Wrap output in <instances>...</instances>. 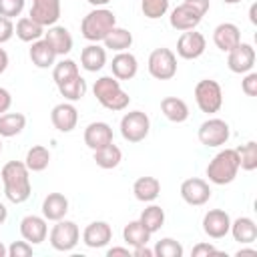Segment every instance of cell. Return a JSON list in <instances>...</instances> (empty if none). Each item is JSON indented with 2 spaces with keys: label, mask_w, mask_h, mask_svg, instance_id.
<instances>
[{
  "label": "cell",
  "mask_w": 257,
  "mask_h": 257,
  "mask_svg": "<svg viewBox=\"0 0 257 257\" xmlns=\"http://www.w3.org/2000/svg\"><path fill=\"white\" fill-rule=\"evenodd\" d=\"M76 118H78L76 108H74L72 104H66V102L56 104V106L52 108V112H50L52 124H54L58 131H62V133L72 131V128L76 126Z\"/></svg>",
  "instance_id": "obj_18"
},
{
  "label": "cell",
  "mask_w": 257,
  "mask_h": 257,
  "mask_svg": "<svg viewBox=\"0 0 257 257\" xmlns=\"http://www.w3.org/2000/svg\"><path fill=\"white\" fill-rule=\"evenodd\" d=\"M249 20L253 24H257V4H251V8H249Z\"/></svg>",
  "instance_id": "obj_51"
},
{
  "label": "cell",
  "mask_w": 257,
  "mask_h": 257,
  "mask_svg": "<svg viewBox=\"0 0 257 257\" xmlns=\"http://www.w3.org/2000/svg\"><path fill=\"white\" fill-rule=\"evenodd\" d=\"M58 90H60V94H62L64 98H68V100H78V98L84 96V92H86V82H84V78L78 74L76 78H72V80H68V82H64V84H58Z\"/></svg>",
  "instance_id": "obj_37"
},
{
  "label": "cell",
  "mask_w": 257,
  "mask_h": 257,
  "mask_svg": "<svg viewBox=\"0 0 257 257\" xmlns=\"http://www.w3.org/2000/svg\"><path fill=\"white\" fill-rule=\"evenodd\" d=\"M76 76H78V66H76L74 60H62L52 70V78H54L56 84H64V82H68Z\"/></svg>",
  "instance_id": "obj_36"
},
{
  "label": "cell",
  "mask_w": 257,
  "mask_h": 257,
  "mask_svg": "<svg viewBox=\"0 0 257 257\" xmlns=\"http://www.w3.org/2000/svg\"><path fill=\"white\" fill-rule=\"evenodd\" d=\"M114 14L106 8H96L92 12H88L84 18H82V24H80V30H82V36L86 40H92V42H98V40H104V36L114 28Z\"/></svg>",
  "instance_id": "obj_4"
},
{
  "label": "cell",
  "mask_w": 257,
  "mask_h": 257,
  "mask_svg": "<svg viewBox=\"0 0 257 257\" xmlns=\"http://www.w3.org/2000/svg\"><path fill=\"white\" fill-rule=\"evenodd\" d=\"M203 255H217V257H223L225 253H221V251H217L213 245H209V243H199V245H195L193 247V257H203Z\"/></svg>",
  "instance_id": "obj_43"
},
{
  "label": "cell",
  "mask_w": 257,
  "mask_h": 257,
  "mask_svg": "<svg viewBox=\"0 0 257 257\" xmlns=\"http://www.w3.org/2000/svg\"><path fill=\"white\" fill-rule=\"evenodd\" d=\"M203 50H205V36L201 34V32H183L181 36H179V42H177V52H179V56L181 58H187V60H191V58H197V56H201L203 54Z\"/></svg>",
  "instance_id": "obj_12"
},
{
  "label": "cell",
  "mask_w": 257,
  "mask_h": 257,
  "mask_svg": "<svg viewBox=\"0 0 257 257\" xmlns=\"http://www.w3.org/2000/svg\"><path fill=\"white\" fill-rule=\"evenodd\" d=\"M201 18L203 16L195 8H191L189 4L183 2L181 6H177L171 12V26L177 28V30H193L201 22Z\"/></svg>",
  "instance_id": "obj_15"
},
{
  "label": "cell",
  "mask_w": 257,
  "mask_h": 257,
  "mask_svg": "<svg viewBox=\"0 0 257 257\" xmlns=\"http://www.w3.org/2000/svg\"><path fill=\"white\" fill-rule=\"evenodd\" d=\"M149 72L159 80H169L177 72V58L169 48H155L149 56Z\"/></svg>",
  "instance_id": "obj_6"
},
{
  "label": "cell",
  "mask_w": 257,
  "mask_h": 257,
  "mask_svg": "<svg viewBox=\"0 0 257 257\" xmlns=\"http://www.w3.org/2000/svg\"><path fill=\"white\" fill-rule=\"evenodd\" d=\"M56 52L50 48V44L46 40H36L30 48V58L38 68H48L54 62Z\"/></svg>",
  "instance_id": "obj_27"
},
{
  "label": "cell",
  "mask_w": 257,
  "mask_h": 257,
  "mask_svg": "<svg viewBox=\"0 0 257 257\" xmlns=\"http://www.w3.org/2000/svg\"><path fill=\"white\" fill-rule=\"evenodd\" d=\"M84 143L96 151L108 143H112V131L106 122H90L86 128H84Z\"/></svg>",
  "instance_id": "obj_17"
},
{
  "label": "cell",
  "mask_w": 257,
  "mask_h": 257,
  "mask_svg": "<svg viewBox=\"0 0 257 257\" xmlns=\"http://www.w3.org/2000/svg\"><path fill=\"white\" fill-rule=\"evenodd\" d=\"M44 34L42 26L38 22H34L30 16H24L16 22V36L24 42H32V40H38L40 36Z\"/></svg>",
  "instance_id": "obj_32"
},
{
  "label": "cell",
  "mask_w": 257,
  "mask_h": 257,
  "mask_svg": "<svg viewBox=\"0 0 257 257\" xmlns=\"http://www.w3.org/2000/svg\"><path fill=\"white\" fill-rule=\"evenodd\" d=\"M60 16V2L58 0H32L30 18L40 26H50Z\"/></svg>",
  "instance_id": "obj_10"
},
{
  "label": "cell",
  "mask_w": 257,
  "mask_h": 257,
  "mask_svg": "<svg viewBox=\"0 0 257 257\" xmlns=\"http://www.w3.org/2000/svg\"><path fill=\"white\" fill-rule=\"evenodd\" d=\"M227 64L233 72H247L253 68L255 64V50L251 44H245V42H239L233 50H229V58H227Z\"/></svg>",
  "instance_id": "obj_11"
},
{
  "label": "cell",
  "mask_w": 257,
  "mask_h": 257,
  "mask_svg": "<svg viewBox=\"0 0 257 257\" xmlns=\"http://www.w3.org/2000/svg\"><path fill=\"white\" fill-rule=\"evenodd\" d=\"M92 6H102V4H106V2H110V0H88Z\"/></svg>",
  "instance_id": "obj_54"
},
{
  "label": "cell",
  "mask_w": 257,
  "mask_h": 257,
  "mask_svg": "<svg viewBox=\"0 0 257 257\" xmlns=\"http://www.w3.org/2000/svg\"><path fill=\"white\" fill-rule=\"evenodd\" d=\"M195 98H197V104L203 112H217L221 108V102H223L219 82L211 80V78L199 80L195 86Z\"/></svg>",
  "instance_id": "obj_5"
},
{
  "label": "cell",
  "mask_w": 257,
  "mask_h": 257,
  "mask_svg": "<svg viewBox=\"0 0 257 257\" xmlns=\"http://www.w3.org/2000/svg\"><path fill=\"white\" fill-rule=\"evenodd\" d=\"M181 197H183L189 205H203V203L209 201L211 189H209V185H207L203 179L193 177V179L183 181V185H181Z\"/></svg>",
  "instance_id": "obj_13"
},
{
  "label": "cell",
  "mask_w": 257,
  "mask_h": 257,
  "mask_svg": "<svg viewBox=\"0 0 257 257\" xmlns=\"http://www.w3.org/2000/svg\"><path fill=\"white\" fill-rule=\"evenodd\" d=\"M4 255H6V249H4V245L0 243V257H4Z\"/></svg>",
  "instance_id": "obj_55"
},
{
  "label": "cell",
  "mask_w": 257,
  "mask_h": 257,
  "mask_svg": "<svg viewBox=\"0 0 257 257\" xmlns=\"http://www.w3.org/2000/svg\"><path fill=\"white\" fill-rule=\"evenodd\" d=\"M78 241V227L72 221H58L50 231V245L58 251H68Z\"/></svg>",
  "instance_id": "obj_9"
},
{
  "label": "cell",
  "mask_w": 257,
  "mask_h": 257,
  "mask_svg": "<svg viewBox=\"0 0 257 257\" xmlns=\"http://www.w3.org/2000/svg\"><path fill=\"white\" fill-rule=\"evenodd\" d=\"M10 102H12L10 92L6 88H0V112H6L10 108Z\"/></svg>",
  "instance_id": "obj_47"
},
{
  "label": "cell",
  "mask_w": 257,
  "mask_h": 257,
  "mask_svg": "<svg viewBox=\"0 0 257 257\" xmlns=\"http://www.w3.org/2000/svg\"><path fill=\"white\" fill-rule=\"evenodd\" d=\"M6 215H8V213H6V207L0 203V223H4V221H6Z\"/></svg>",
  "instance_id": "obj_53"
},
{
  "label": "cell",
  "mask_w": 257,
  "mask_h": 257,
  "mask_svg": "<svg viewBox=\"0 0 257 257\" xmlns=\"http://www.w3.org/2000/svg\"><path fill=\"white\" fill-rule=\"evenodd\" d=\"M239 155V167L245 171H253L257 167V143L249 141L247 145L235 149Z\"/></svg>",
  "instance_id": "obj_38"
},
{
  "label": "cell",
  "mask_w": 257,
  "mask_h": 257,
  "mask_svg": "<svg viewBox=\"0 0 257 257\" xmlns=\"http://www.w3.org/2000/svg\"><path fill=\"white\" fill-rule=\"evenodd\" d=\"M237 257H257V251H253V249H241L237 253Z\"/></svg>",
  "instance_id": "obj_52"
},
{
  "label": "cell",
  "mask_w": 257,
  "mask_h": 257,
  "mask_svg": "<svg viewBox=\"0 0 257 257\" xmlns=\"http://www.w3.org/2000/svg\"><path fill=\"white\" fill-rule=\"evenodd\" d=\"M48 161H50L48 149L42 147V145H36V147H32V149L26 153V163H24V165H26L30 171H44V169L48 167Z\"/></svg>",
  "instance_id": "obj_33"
},
{
  "label": "cell",
  "mask_w": 257,
  "mask_h": 257,
  "mask_svg": "<svg viewBox=\"0 0 257 257\" xmlns=\"http://www.w3.org/2000/svg\"><path fill=\"white\" fill-rule=\"evenodd\" d=\"M20 233L26 241L30 243H40L44 241L46 237V223L42 217H36V215H28L20 221Z\"/></svg>",
  "instance_id": "obj_19"
},
{
  "label": "cell",
  "mask_w": 257,
  "mask_h": 257,
  "mask_svg": "<svg viewBox=\"0 0 257 257\" xmlns=\"http://www.w3.org/2000/svg\"><path fill=\"white\" fill-rule=\"evenodd\" d=\"M108 257H128L131 253H128V249H122V247H114V249H108V253H106Z\"/></svg>",
  "instance_id": "obj_49"
},
{
  "label": "cell",
  "mask_w": 257,
  "mask_h": 257,
  "mask_svg": "<svg viewBox=\"0 0 257 257\" xmlns=\"http://www.w3.org/2000/svg\"><path fill=\"white\" fill-rule=\"evenodd\" d=\"M80 62H82V66H84L86 70L96 72V70H100V68L104 66V62H106V52H104V48H100L98 44H90V46L82 48V52H80Z\"/></svg>",
  "instance_id": "obj_26"
},
{
  "label": "cell",
  "mask_w": 257,
  "mask_h": 257,
  "mask_svg": "<svg viewBox=\"0 0 257 257\" xmlns=\"http://www.w3.org/2000/svg\"><path fill=\"white\" fill-rule=\"evenodd\" d=\"M203 229H205V233H207L209 237L221 239V237H225V235L229 233V229H231V219H229V215H227L225 211L213 209V211H209V213L205 215V219H203Z\"/></svg>",
  "instance_id": "obj_14"
},
{
  "label": "cell",
  "mask_w": 257,
  "mask_h": 257,
  "mask_svg": "<svg viewBox=\"0 0 257 257\" xmlns=\"http://www.w3.org/2000/svg\"><path fill=\"white\" fill-rule=\"evenodd\" d=\"M6 66H8V54L4 48H0V74L6 70Z\"/></svg>",
  "instance_id": "obj_50"
},
{
  "label": "cell",
  "mask_w": 257,
  "mask_h": 257,
  "mask_svg": "<svg viewBox=\"0 0 257 257\" xmlns=\"http://www.w3.org/2000/svg\"><path fill=\"white\" fill-rule=\"evenodd\" d=\"M231 231H233L235 241H239V243H251L257 239V227L249 217H239L231 225Z\"/></svg>",
  "instance_id": "obj_29"
},
{
  "label": "cell",
  "mask_w": 257,
  "mask_h": 257,
  "mask_svg": "<svg viewBox=\"0 0 257 257\" xmlns=\"http://www.w3.org/2000/svg\"><path fill=\"white\" fill-rule=\"evenodd\" d=\"M141 8L147 18H161L169 8V0H143Z\"/></svg>",
  "instance_id": "obj_40"
},
{
  "label": "cell",
  "mask_w": 257,
  "mask_h": 257,
  "mask_svg": "<svg viewBox=\"0 0 257 257\" xmlns=\"http://www.w3.org/2000/svg\"><path fill=\"white\" fill-rule=\"evenodd\" d=\"M8 253H10V257H30L32 255V247L28 243H24V241H14L10 245V249H8Z\"/></svg>",
  "instance_id": "obj_42"
},
{
  "label": "cell",
  "mask_w": 257,
  "mask_h": 257,
  "mask_svg": "<svg viewBox=\"0 0 257 257\" xmlns=\"http://www.w3.org/2000/svg\"><path fill=\"white\" fill-rule=\"evenodd\" d=\"M131 42H133V34H131L128 30H124V28H116V26L104 36V44H106V48H112V50H124V48L131 46Z\"/></svg>",
  "instance_id": "obj_34"
},
{
  "label": "cell",
  "mask_w": 257,
  "mask_h": 257,
  "mask_svg": "<svg viewBox=\"0 0 257 257\" xmlns=\"http://www.w3.org/2000/svg\"><path fill=\"white\" fill-rule=\"evenodd\" d=\"M92 90H94V96L98 98V102L104 108H110V110H122L131 102V96L124 90H120L118 80L112 78V76H100L94 82Z\"/></svg>",
  "instance_id": "obj_3"
},
{
  "label": "cell",
  "mask_w": 257,
  "mask_h": 257,
  "mask_svg": "<svg viewBox=\"0 0 257 257\" xmlns=\"http://www.w3.org/2000/svg\"><path fill=\"white\" fill-rule=\"evenodd\" d=\"M14 32V26L10 22V18L6 16H0V42H6Z\"/></svg>",
  "instance_id": "obj_45"
},
{
  "label": "cell",
  "mask_w": 257,
  "mask_h": 257,
  "mask_svg": "<svg viewBox=\"0 0 257 257\" xmlns=\"http://www.w3.org/2000/svg\"><path fill=\"white\" fill-rule=\"evenodd\" d=\"M229 139V124L221 118H209L199 126V141L207 147L225 145Z\"/></svg>",
  "instance_id": "obj_8"
},
{
  "label": "cell",
  "mask_w": 257,
  "mask_h": 257,
  "mask_svg": "<svg viewBox=\"0 0 257 257\" xmlns=\"http://www.w3.org/2000/svg\"><path fill=\"white\" fill-rule=\"evenodd\" d=\"M110 235H112V231L104 221H94L84 229L82 239L88 247H104L110 241Z\"/></svg>",
  "instance_id": "obj_21"
},
{
  "label": "cell",
  "mask_w": 257,
  "mask_h": 257,
  "mask_svg": "<svg viewBox=\"0 0 257 257\" xmlns=\"http://www.w3.org/2000/svg\"><path fill=\"white\" fill-rule=\"evenodd\" d=\"M120 157H122L120 149L116 145H112V143H108V145H104V147L94 151V161L102 169H114L120 163Z\"/></svg>",
  "instance_id": "obj_28"
},
{
  "label": "cell",
  "mask_w": 257,
  "mask_h": 257,
  "mask_svg": "<svg viewBox=\"0 0 257 257\" xmlns=\"http://www.w3.org/2000/svg\"><path fill=\"white\" fill-rule=\"evenodd\" d=\"M149 116L143 112V110H131L122 116L120 120V133L126 141L131 143H139L143 141L147 135H149Z\"/></svg>",
  "instance_id": "obj_7"
},
{
  "label": "cell",
  "mask_w": 257,
  "mask_h": 257,
  "mask_svg": "<svg viewBox=\"0 0 257 257\" xmlns=\"http://www.w3.org/2000/svg\"><path fill=\"white\" fill-rule=\"evenodd\" d=\"M26 124V116L22 112H6L0 114V135L2 137H14L18 135Z\"/></svg>",
  "instance_id": "obj_31"
},
{
  "label": "cell",
  "mask_w": 257,
  "mask_h": 257,
  "mask_svg": "<svg viewBox=\"0 0 257 257\" xmlns=\"http://www.w3.org/2000/svg\"><path fill=\"white\" fill-rule=\"evenodd\" d=\"M4 193L12 203H24L30 197V181L28 167L20 161H10L2 169Z\"/></svg>",
  "instance_id": "obj_1"
},
{
  "label": "cell",
  "mask_w": 257,
  "mask_h": 257,
  "mask_svg": "<svg viewBox=\"0 0 257 257\" xmlns=\"http://www.w3.org/2000/svg\"><path fill=\"white\" fill-rule=\"evenodd\" d=\"M239 171V155L235 149H225L219 155L213 157V161L207 165V177L209 181L217 185H227L235 179Z\"/></svg>",
  "instance_id": "obj_2"
},
{
  "label": "cell",
  "mask_w": 257,
  "mask_h": 257,
  "mask_svg": "<svg viewBox=\"0 0 257 257\" xmlns=\"http://www.w3.org/2000/svg\"><path fill=\"white\" fill-rule=\"evenodd\" d=\"M185 4H189L191 8H195L201 16L209 10V0H185Z\"/></svg>",
  "instance_id": "obj_46"
},
{
  "label": "cell",
  "mask_w": 257,
  "mask_h": 257,
  "mask_svg": "<svg viewBox=\"0 0 257 257\" xmlns=\"http://www.w3.org/2000/svg\"><path fill=\"white\" fill-rule=\"evenodd\" d=\"M44 40L50 44V48L56 54H66L72 48V36L64 26H52L48 28V32L44 34Z\"/></svg>",
  "instance_id": "obj_22"
},
{
  "label": "cell",
  "mask_w": 257,
  "mask_h": 257,
  "mask_svg": "<svg viewBox=\"0 0 257 257\" xmlns=\"http://www.w3.org/2000/svg\"><path fill=\"white\" fill-rule=\"evenodd\" d=\"M133 193L139 201H155L161 193V183L155 177H139L133 185Z\"/></svg>",
  "instance_id": "obj_24"
},
{
  "label": "cell",
  "mask_w": 257,
  "mask_h": 257,
  "mask_svg": "<svg viewBox=\"0 0 257 257\" xmlns=\"http://www.w3.org/2000/svg\"><path fill=\"white\" fill-rule=\"evenodd\" d=\"M122 237L128 245L137 247V245H147L149 237H151V231L141 223V221H131L124 229H122Z\"/></svg>",
  "instance_id": "obj_30"
},
{
  "label": "cell",
  "mask_w": 257,
  "mask_h": 257,
  "mask_svg": "<svg viewBox=\"0 0 257 257\" xmlns=\"http://www.w3.org/2000/svg\"><path fill=\"white\" fill-rule=\"evenodd\" d=\"M241 88H243V92H245V94L255 96V94H257V74H255V72L247 74V76H245V80L241 82Z\"/></svg>",
  "instance_id": "obj_44"
},
{
  "label": "cell",
  "mask_w": 257,
  "mask_h": 257,
  "mask_svg": "<svg viewBox=\"0 0 257 257\" xmlns=\"http://www.w3.org/2000/svg\"><path fill=\"white\" fill-rule=\"evenodd\" d=\"M0 151H2V143H0Z\"/></svg>",
  "instance_id": "obj_57"
},
{
  "label": "cell",
  "mask_w": 257,
  "mask_h": 257,
  "mask_svg": "<svg viewBox=\"0 0 257 257\" xmlns=\"http://www.w3.org/2000/svg\"><path fill=\"white\" fill-rule=\"evenodd\" d=\"M24 8V0H0V16H18Z\"/></svg>",
  "instance_id": "obj_41"
},
{
  "label": "cell",
  "mask_w": 257,
  "mask_h": 257,
  "mask_svg": "<svg viewBox=\"0 0 257 257\" xmlns=\"http://www.w3.org/2000/svg\"><path fill=\"white\" fill-rule=\"evenodd\" d=\"M151 233H155V231H159L161 227H163V223H165V211L161 209V207H157V205H151V207H147L143 213H141V219H139Z\"/></svg>",
  "instance_id": "obj_35"
},
{
  "label": "cell",
  "mask_w": 257,
  "mask_h": 257,
  "mask_svg": "<svg viewBox=\"0 0 257 257\" xmlns=\"http://www.w3.org/2000/svg\"><path fill=\"white\" fill-rule=\"evenodd\" d=\"M213 40H215L217 48L229 52V50H233V48L241 42V32H239V28H237L235 24L225 22V24H219V26L215 28Z\"/></svg>",
  "instance_id": "obj_16"
},
{
  "label": "cell",
  "mask_w": 257,
  "mask_h": 257,
  "mask_svg": "<svg viewBox=\"0 0 257 257\" xmlns=\"http://www.w3.org/2000/svg\"><path fill=\"white\" fill-rule=\"evenodd\" d=\"M68 211V199L62 193H48L42 203V213L50 221H60Z\"/></svg>",
  "instance_id": "obj_20"
},
{
  "label": "cell",
  "mask_w": 257,
  "mask_h": 257,
  "mask_svg": "<svg viewBox=\"0 0 257 257\" xmlns=\"http://www.w3.org/2000/svg\"><path fill=\"white\" fill-rule=\"evenodd\" d=\"M133 255H135V257H153L155 253H153L151 249H147V245H137L135 251H133Z\"/></svg>",
  "instance_id": "obj_48"
},
{
  "label": "cell",
  "mask_w": 257,
  "mask_h": 257,
  "mask_svg": "<svg viewBox=\"0 0 257 257\" xmlns=\"http://www.w3.org/2000/svg\"><path fill=\"white\" fill-rule=\"evenodd\" d=\"M161 110L165 112V116L173 122H183L187 116H189V108H187V102L183 98H177V96H165L161 100Z\"/></svg>",
  "instance_id": "obj_25"
},
{
  "label": "cell",
  "mask_w": 257,
  "mask_h": 257,
  "mask_svg": "<svg viewBox=\"0 0 257 257\" xmlns=\"http://www.w3.org/2000/svg\"><path fill=\"white\" fill-rule=\"evenodd\" d=\"M153 253L159 255V257H181L183 255V247L175 239H161Z\"/></svg>",
  "instance_id": "obj_39"
},
{
  "label": "cell",
  "mask_w": 257,
  "mask_h": 257,
  "mask_svg": "<svg viewBox=\"0 0 257 257\" xmlns=\"http://www.w3.org/2000/svg\"><path fill=\"white\" fill-rule=\"evenodd\" d=\"M223 2H227V4H235V2H241V0H223Z\"/></svg>",
  "instance_id": "obj_56"
},
{
  "label": "cell",
  "mask_w": 257,
  "mask_h": 257,
  "mask_svg": "<svg viewBox=\"0 0 257 257\" xmlns=\"http://www.w3.org/2000/svg\"><path fill=\"white\" fill-rule=\"evenodd\" d=\"M110 68H112L114 78H118V80H128V78H133V76L137 74V58H135L131 52H120V54H116V56L112 58Z\"/></svg>",
  "instance_id": "obj_23"
}]
</instances>
